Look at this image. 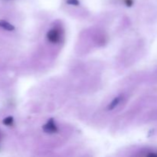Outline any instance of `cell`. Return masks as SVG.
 Returning a JSON list of instances; mask_svg holds the SVG:
<instances>
[{
    "label": "cell",
    "mask_w": 157,
    "mask_h": 157,
    "mask_svg": "<svg viewBox=\"0 0 157 157\" xmlns=\"http://www.w3.org/2000/svg\"><path fill=\"white\" fill-rule=\"evenodd\" d=\"M121 99H122V97L121 96H118V97H117L116 98H114V99L112 101V102L109 104L108 107H107V108H108V110H113V108H115V107H116L117 106L120 104Z\"/></svg>",
    "instance_id": "obj_4"
},
{
    "label": "cell",
    "mask_w": 157,
    "mask_h": 157,
    "mask_svg": "<svg viewBox=\"0 0 157 157\" xmlns=\"http://www.w3.org/2000/svg\"><path fill=\"white\" fill-rule=\"evenodd\" d=\"M0 28H2L3 29L7 31H13L15 29V27L12 25L5 20H0Z\"/></svg>",
    "instance_id": "obj_3"
},
{
    "label": "cell",
    "mask_w": 157,
    "mask_h": 157,
    "mask_svg": "<svg viewBox=\"0 0 157 157\" xmlns=\"http://www.w3.org/2000/svg\"><path fill=\"white\" fill-rule=\"evenodd\" d=\"M60 38H61V35L57 29H52L47 34L48 40L52 43L59 42Z\"/></svg>",
    "instance_id": "obj_1"
},
{
    "label": "cell",
    "mask_w": 157,
    "mask_h": 157,
    "mask_svg": "<svg viewBox=\"0 0 157 157\" xmlns=\"http://www.w3.org/2000/svg\"><path fill=\"white\" fill-rule=\"evenodd\" d=\"M12 123H13V117H8L5 118V119L3 120V124H4L5 125L9 126L11 125V124H12Z\"/></svg>",
    "instance_id": "obj_5"
},
{
    "label": "cell",
    "mask_w": 157,
    "mask_h": 157,
    "mask_svg": "<svg viewBox=\"0 0 157 157\" xmlns=\"http://www.w3.org/2000/svg\"><path fill=\"white\" fill-rule=\"evenodd\" d=\"M133 0H125V3L127 6H131L133 5Z\"/></svg>",
    "instance_id": "obj_7"
},
{
    "label": "cell",
    "mask_w": 157,
    "mask_h": 157,
    "mask_svg": "<svg viewBox=\"0 0 157 157\" xmlns=\"http://www.w3.org/2000/svg\"><path fill=\"white\" fill-rule=\"evenodd\" d=\"M148 156H157V154H155V153H150Z\"/></svg>",
    "instance_id": "obj_8"
},
{
    "label": "cell",
    "mask_w": 157,
    "mask_h": 157,
    "mask_svg": "<svg viewBox=\"0 0 157 157\" xmlns=\"http://www.w3.org/2000/svg\"><path fill=\"white\" fill-rule=\"evenodd\" d=\"M43 130L48 133H54L58 131V128H57L53 119H50L43 126Z\"/></svg>",
    "instance_id": "obj_2"
},
{
    "label": "cell",
    "mask_w": 157,
    "mask_h": 157,
    "mask_svg": "<svg viewBox=\"0 0 157 157\" xmlns=\"http://www.w3.org/2000/svg\"><path fill=\"white\" fill-rule=\"evenodd\" d=\"M67 3L69 5H73V6H78L80 4L78 0H67Z\"/></svg>",
    "instance_id": "obj_6"
}]
</instances>
